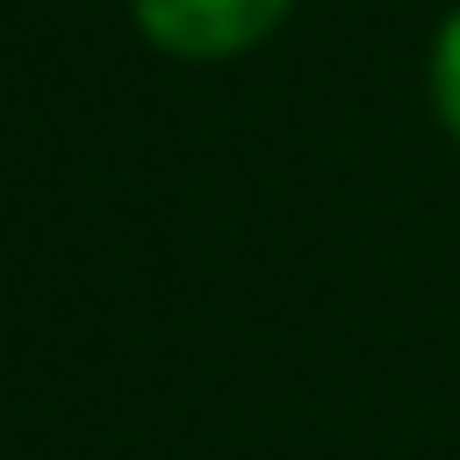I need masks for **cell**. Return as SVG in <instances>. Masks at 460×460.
<instances>
[{
	"mask_svg": "<svg viewBox=\"0 0 460 460\" xmlns=\"http://www.w3.org/2000/svg\"><path fill=\"white\" fill-rule=\"evenodd\" d=\"M431 101H438V122L460 137V14L438 29V50H431Z\"/></svg>",
	"mask_w": 460,
	"mask_h": 460,
	"instance_id": "2",
	"label": "cell"
},
{
	"mask_svg": "<svg viewBox=\"0 0 460 460\" xmlns=\"http://www.w3.org/2000/svg\"><path fill=\"white\" fill-rule=\"evenodd\" d=\"M137 29L172 58H237L266 43L295 0H129Z\"/></svg>",
	"mask_w": 460,
	"mask_h": 460,
	"instance_id": "1",
	"label": "cell"
}]
</instances>
